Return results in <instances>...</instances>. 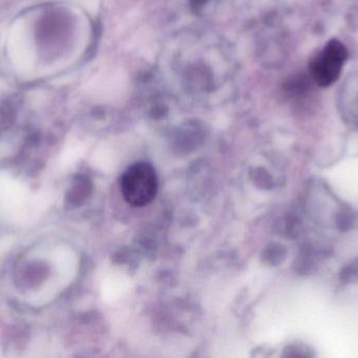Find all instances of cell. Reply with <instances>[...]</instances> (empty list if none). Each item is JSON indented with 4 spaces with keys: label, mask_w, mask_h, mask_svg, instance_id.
<instances>
[{
    "label": "cell",
    "mask_w": 358,
    "mask_h": 358,
    "mask_svg": "<svg viewBox=\"0 0 358 358\" xmlns=\"http://www.w3.org/2000/svg\"><path fill=\"white\" fill-rule=\"evenodd\" d=\"M124 199L134 207L148 205L157 197L159 179L151 164L138 162L130 166L121 178Z\"/></svg>",
    "instance_id": "1"
},
{
    "label": "cell",
    "mask_w": 358,
    "mask_h": 358,
    "mask_svg": "<svg viewBox=\"0 0 358 358\" xmlns=\"http://www.w3.org/2000/svg\"><path fill=\"white\" fill-rule=\"evenodd\" d=\"M347 59L348 50L346 46L338 40H330L323 50L311 60L310 75L313 81L321 88L331 86L340 78Z\"/></svg>",
    "instance_id": "2"
}]
</instances>
